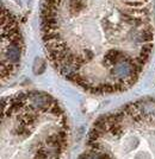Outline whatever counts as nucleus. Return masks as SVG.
Returning <instances> with one entry per match:
<instances>
[{
	"mask_svg": "<svg viewBox=\"0 0 155 159\" xmlns=\"http://www.w3.org/2000/svg\"><path fill=\"white\" fill-rule=\"evenodd\" d=\"M153 0H42L41 33L55 69L91 93L135 83L154 45Z\"/></svg>",
	"mask_w": 155,
	"mask_h": 159,
	"instance_id": "obj_1",
	"label": "nucleus"
},
{
	"mask_svg": "<svg viewBox=\"0 0 155 159\" xmlns=\"http://www.w3.org/2000/svg\"><path fill=\"white\" fill-rule=\"evenodd\" d=\"M23 52V39L14 16L1 6V80L5 82L16 74Z\"/></svg>",
	"mask_w": 155,
	"mask_h": 159,
	"instance_id": "obj_2",
	"label": "nucleus"
}]
</instances>
